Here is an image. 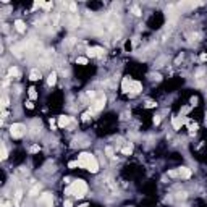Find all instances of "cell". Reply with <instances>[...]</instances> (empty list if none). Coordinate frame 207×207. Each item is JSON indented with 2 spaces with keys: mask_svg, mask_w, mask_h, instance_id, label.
Listing matches in <instances>:
<instances>
[{
  "mask_svg": "<svg viewBox=\"0 0 207 207\" xmlns=\"http://www.w3.org/2000/svg\"><path fill=\"white\" fill-rule=\"evenodd\" d=\"M29 79H31V81H37V79H41V71H37V70H32L31 74H29Z\"/></svg>",
  "mask_w": 207,
  "mask_h": 207,
  "instance_id": "obj_13",
  "label": "cell"
},
{
  "mask_svg": "<svg viewBox=\"0 0 207 207\" xmlns=\"http://www.w3.org/2000/svg\"><path fill=\"white\" fill-rule=\"evenodd\" d=\"M70 121H71V117H67V115L58 117V126H60V128H65V126H68Z\"/></svg>",
  "mask_w": 207,
  "mask_h": 207,
  "instance_id": "obj_8",
  "label": "cell"
},
{
  "mask_svg": "<svg viewBox=\"0 0 207 207\" xmlns=\"http://www.w3.org/2000/svg\"><path fill=\"white\" fill-rule=\"evenodd\" d=\"M188 118H181V117H176V118H173V128L175 130H180L183 123H186Z\"/></svg>",
  "mask_w": 207,
  "mask_h": 207,
  "instance_id": "obj_9",
  "label": "cell"
},
{
  "mask_svg": "<svg viewBox=\"0 0 207 207\" xmlns=\"http://www.w3.org/2000/svg\"><path fill=\"white\" fill-rule=\"evenodd\" d=\"M25 133H26V126H25V125H21V123H13V125L10 126V134H12L15 139L23 138V136H25Z\"/></svg>",
  "mask_w": 207,
  "mask_h": 207,
  "instance_id": "obj_3",
  "label": "cell"
},
{
  "mask_svg": "<svg viewBox=\"0 0 207 207\" xmlns=\"http://www.w3.org/2000/svg\"><path fill=\"white\" fill-rule=\"evenodd\" d=\"M70 10H71V12H76V3H70Z\"/></svg>",
  "mask_w": 207,
  "mask_h": 207,
  "instance_id": "obj_30",
  "label": "cell"
},
{
  "mask_svg": "<svg viewBox=\"0 0 207 207\" xmlns=\"http://www.w3.org/2000/svg\"><path fill=\"white\" fill-rule=\"evenodd\" d=\"M39 146H32V147H31V152H39Z\"/></svg>",
  "mask_w": 207,
  "mask_h": 207,
  "instance_id": "obj_26",
  "label": "cell"
},
{
  "mask_svg": "<svg viewBox=\"0 0 207 207\" xmlns=\"http://www.w3.org/2000/svg\"><path fill=\"white\" fill-rule=\"evenodd\" d=\"M68 167H70V168H74V167H79V165H78V160H74V162H70V163H68Z\"/></svg>",
  "mask_w": 207,
  "mask_h": 207,
  "instance_id": "obj_24",
  "label": "cell"
},
{
  "mask_svg": "<svg viewBox=\"0 0 207 207\" xmlns=\"http://www.w3.org/2000/svg\"><path fill=\"white\" fill-rule=\"evenodd\" d=\"M121 152H123L125 155H130L131 152H133V146H131V144H128V146H125V147H123V150H121Z\"/></svg>",
  "mask_w": 207,
  "mask_h": 207,
  "instance_id": "obj_16",
  "label": "cell"
},
{
  "mask_svg": "<svg viewBox=\"0 0 207 207\" xmlns=\"http://www.w3.org/2000/svg\"><path fill=\"white\" fill-rule=\"evenodd\" d=\"M133 13H134L136 16H139V15H141V10H139L138 7H133Z\"/></svg>",
  "mask_w": 207,
  "mask_h": 207,
  "instance_id": "obj_23",
  "label": "cell"
},
{
  "mask_svg": "<svg viewBox=\"0 0 207 207\" xmlns=\"http://www.w3.org/2000/svg\"><path fill=\"white\" fill-rule=\"evenodd\" d=\"M141 91H143V84H141L139 81H131V84H130V94L131 96H136V94H139Z\"/></svg>",
  "mask_w": 207,
  "mask_h": 207,
  "instance_id": "obj_6",
  "label": "cell"
},
{
  "mask_svg": "<svg viewBox=\"0 0 207 207\" xmlns=\"http://www.w3.org/2000/svg\"><path fill=\"white\" fill-rule=\"evenodd\" d=\"M76 62H78L79 65H86V63H87V58H84V57H78V58H76Z\"/></svg>",
  "mask_w": 207,
  "mask_h": 207,
  "instance_id": "obj_18",
  "label": "cell"
},
{
  "mask_svg": "<svg viewBox=\"0 0 207 207\" xmlns=\"http://www.w3.org/2000/svg\"><path fill=\"white\" fill-rule=\"evenodd\" d=\"M21 196H23V191H21V189H18V191L15 192V205H20Z\"/></svg>",
  "mask_w": 207,
  "mask_h": 207,
  "instance_id": "obj_14",
  "label": "cell"
},
{
  "mask_svg": "<svg viewBox=\"0 0 207 207\" xmlns=\"http://www.w3.org/2000/svg\"><path fill=\"white\" fill-rule=\"evenodd\" d=\"M8 76H20V71H18V68L16 67H12L10 70H8Z\"/></svg>",
  "mask_w": 207,
  "mask_h": 207,
  "instance_id": "obj_15",
  "label": "cell"
},
{
  "mask_svg": "<svg viewBox=\"0 0 207 207\" xmlns=\"http://www.w3.org/2000/svg\"><path fill=\"white\" fill-rule=\"evenodd\" d=\"M154 123H155V125L160 123V117H154Z\"/></svg>",
  "mask_w": 207,
  "mask_h": 207,
  "instance_id": "obj_31",
  "label": "cell"
},
{
  "mask_svg": "<svg viewBox=\"0 0 207 207\" xmlns=\"http://www.w3.org/2000/svg\"><path fill=\"white\" fill-rule=\"evenodd\" d=\"M65 207H73L71 201H65Z\"/></svg>",
  "mask_w": 207,
  "mask_h": 207,
  "instance_id": "obj_32",
  "label": "cell"
},
{
  "mask_svg": "<svg viewBox=\"0 0 207 207\" xmlns=\"http://www.w3.org/2000/svg\"><path fill=\"white\" fill-rule=\"evenodd\" d=\"M15 28H16L18 32H25L26 31V26H25V23H23L21 20H16L15 21Z\"/></svg>",
  "mask_w": 207,
  "mask_h": 207,
  "instance_id": "obj_12",
  "label": "cell"
},
{
  "mask_svg": "<svg viewBox=\"0 0 207 207\" xmlns=\"http://www.w3.org/2000/svg\"><path fill=\"white\" fill-rule=\"evenodd\" d=\"M52 202H54V199H52L50 192H44V194L39 197V204L44 205V207H52Z\"/></svg>",
  "mask_w": 207,
  "mask_h": 207,
  "instance_id": "obj_5",
  "label": "cell"
},
{
  "mask_svg": "<svg viewBox=\"0 0 207 207\" xmlns=\"http://www.w3.org/2000/svg\"><path fill=\"white\" fill-rule=\"evenodd\" d=\"M55 83H57V73L52 71L49 74V78H47V84H49V86H55Z\"/></svg>",
  "mask_w": 207,
  "mask_h": 207,
  "instance_id": "obj_11",
  "label": "cell"
},
{
  "mask_svg": "<svg viewBox=\"0 0 207 207\" xmlns=\"http://www.w3.org/2000/svg\"><path fill=\"white\" fill-rule=\"evenodd\" d=\"M78 165L84 168V170L91 172V173H97L99 172V162L92 154L89 152H81L78 155Z\"/></svg>",
  "mask_w": 207,
  "mask_h": 207,
  "instance_id": "obj_1",
  "label": "cell"
},
{
  "mask_svg": "<svg viewBox=\"0 0 207 207\" xmlns=\"http://www.w3.org/2000/svg\"><path fill=\"white\" fill-rule=\"evenodd\" d=\"M39 189H41V186H34V188L29 191V196H36V192L39 191Z\"/></svg>",
  "mask_w": 207,
  "mask_h": 207,
  "instance_id": "obj_20",
  "label": "cell"
},
{
  "mask_svg": "<svg viewBox=\"0 0 207 207\" xmlns=\"http://www.w3.org/2000/svg\"><path fill=\"white\" fill-rule=\"evenodd\" d=\"M155 104L152 102V100H147V104H146V107H147V109H150V107H154Z\"/></svg>",
  "mask_w": 207,
  "mask_h": 207,
  "instance_id": "obj_29",
  "label": "cell"
},
{
  "mask_svg": "<svg viewBox=\"0 0 207 207\" xmlns=\"http://www.w3.org/2000/svg\"><path fill=\"white\" fill-rule=\"evenodd\" d=\"M178 199H185V197H186V192H178Z\"/></svg>",
  "mask_w": 207,
  "mask_h": 207,
  "instance_id": "obj_27",
  "label": "cell"
},
{
  "mask_svg": "<svg viewBox=\"0 0 207 207\" xmlns=\"http://www.w3.org/2000/svg\"><path fill=\"white\" fill-rule=\"evenodd\" d=\"M52 7H54V3H45V5H44L45 10H52Z\"/></svg>",
  "mask_w": 207,
  "mask_h": 207,
  "instance_id": "obj_28",
  "label": "cell"
},
{
  "mask_svg": "<svg viewBox=\"0 0 207 207\" xmlns=\"http://www.w3.org/2000/svg\"><path fill=\"white\" fill-rule=\"evenodd\" d=\"M29 97H31V99H36V97H37V94H36V89H34V87H31V89H29Z\"/></svg>",
  "mask_w": 207,
  "mask_h": 207,
  "instance_id": "obj_21",
  "label": "cell"
},
{
  "mask_svg": "<svg viewBox=\"0 0 207 207\" xmlns=\"http://www.w3.org/2000/svg\"><path fill=\"white\" fill-rule=\"evenodd\" d=\"M26 107H28V109H34V104H32V100H28L26 102Z\"/></svg>",
  "mask_w": 207,
  "mask_h": 207,
  "instance_id": "obj_25",
  "label": "cell"
},
{
  "mask_svg": "<svg viewBox=\"0 0 207 207\" xmlns=\"http://www.w3.org/2000/svg\"><path fill=\"white\" fill-rule=\"evenodd\" d=\"M0 147H2V160H5V159L8 157V150H7V147H5V144H3V143H2Z\"/></svg>",
  "mask_w": 207,
  "mask_h": 207,
  "instance_id": "obj_17",
  "label": "cell"
},
{
  "mask_svg": "<svg viewBox=\"0 0 207 207\" xmlns=\"http://www.w3.org/2000/svg\"><path fill=\"white\" fill-rule=\"evenodd\" d=\"M131 81H133V79H130L128 76L123 78V83H121V89H123V92H128V91H130V84H131Z\"/></svg>",
  "mask_w": 207,
  "mask_h": 207,
  "instance_id": "obj_10",
  "label": "cell"
},
{
  "mask_svg": "<svg viewBox=\"0 0 207 207\" xmlns=\"http://www.w3.org/2000/svg\"><path fill=\"white\" fill-rule=\"evenodd\" d=\"M191 168H188V167H180L178 168V176H181V178H189L191 176Z\"/></svg>",
  "mask_w": 207,
  "mask_h": 207,
  "instance_id": "obj_7",
  "label": "cell"
},
{
  "mask_svg": "<svg viewBox=\"0 0 207 207\" xmlns=\"http://www.w3.org/2000/svg\"><path fill=\"white\" fill-rule=\"evenodd\" d=\"M87 192V185L83 180H76L65 189L67 196H76V197H84V194Z\"/></svg>",
  "mask_w": 207,
  "mask_h": 207,
  "instance_id": "obj_2",
  "label": "cell"
},
{
  "mask_svg": "<svg viewBox=\"0 0 207 207\" xmlns=\"http://www.w3.org/2000/svg\"><path fill=\"white\" fill-rule=\"evenodd\" d=\"M105 154H107V157H113V149H112V147H105Z\"/></svg>",
  "mask_w": 207,
  "mask_h": 207,
  "instance_id": "obj_19",
  "label": "cell"
},
{
  "mask_svg": "<svg viewBox=\"0 0 207 207\" xmlns=\"http://www.w3.org/2000/svg\"><path fill=\"white\" fill-rule=\"evenodd\" d=\"M78 207H87V204H83V205H78Z\"/></svg>",
  "mask_w": 207,
  "mask_h": 207,
  "instance_id": "obj_33",
  "label": "cell"
},
{
  "mask_svg": "<svg viewBox=\"0 0 207 207\" xmlns=\"http://www.w3.org/2000/svg\"><path fill=\"white\" fill-rule=\"evenodd\" d=\"M8 107V97H2V109Z\"/></svg>",
  "mask_w": 207,
  "mask_h": 207,
  "instance_id": "obj_22",
  "label": "cell"
},
{
  "mask_svg": "<svg viewBox=\"0 0 207 207\" xmlns=\"http://www.w3.org/2000/svg\"><path fill=\"white\" fill-rule=\"evenodd\" d=\"M105 100H107V99H105V96L99 97L97 100L94 102V105L91 107V110H89V112H91V113H96V112H99V110H102L104 107H105Z\"/></svg>",
  "mask_w": 207,
  "mask_h": 207,
  "instance_id": "obj_4",
  "label": "cell"
}]
</instances>
